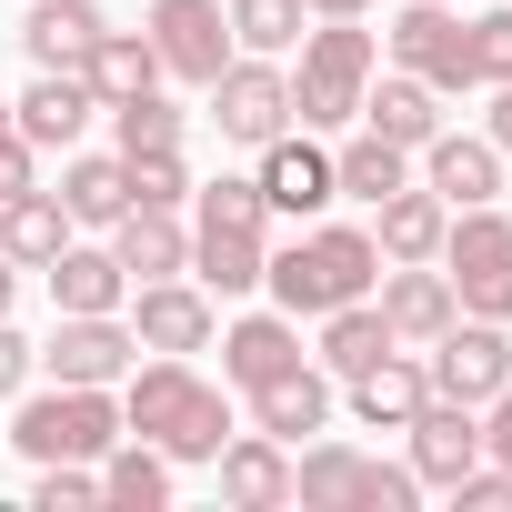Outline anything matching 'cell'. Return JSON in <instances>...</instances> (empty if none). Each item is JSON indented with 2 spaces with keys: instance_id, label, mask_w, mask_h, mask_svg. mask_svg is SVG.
<instances>
[{
  "instance_id": "e0dca14e",
  "label": "cell",
  "mask_w": 512,
  "mask_h": 512,
  "mask_svg": "<svg viewBox=\"0 0 512 512\" xmlns=\"http://www.w3.org/2000/svg\"><path fill=\"white\" fill-rule=\"evenodd\" d=\"M352 121L382 131V141H402V151H422V141L442 131V91L412 81V71H382V81H362V111H352Z\"/></svg>"
},
{
  "instance_id": "ac0fdd59",
  "label": "cell",
  "mask_w": 512,
  "mask_h": 512,
  "mask_svg": "<svg viewBox=\"0 0 512 512\" xmlns=\"http://www.w3.org/2000/svg\"><path fill=\"white\" fill-rule=\"evenodd\" d=\"M372 211H382V231H372L382 262H442V231H452V201H442V191L402 181V191H392V201H372Z\"/></svg>"
},
{
  "instance_id": "e575fe53",
  "label": "cell",
  "mask_w": 512,
  "mask_h": 512,
  "mask_svg": "<svg viewBox=\"0 0 512 512\" xmlns=\"http://www.w3.org/2000/svg\"><path fill=\"white\" fill-rule=\"evenodd\" d=\"M121 171H131V201H151V211H181V201H191L181 141H161V151H121Z\"/></svg>"
},
{
  "instance_id": "7bdbcfd3",
  "label": "cell",
  "mask_w": 512,
  "mask_h": 512,
  "mask_svg": "<svg viewBox=\"0 0 512 512\" xmlns=\"http://www.w3.org/2000/svg\"><path fill=\"white\" fill-rule=\"evenodd\" d=\"M11 191H31V141L0 131V201H11Z\"/></svg>"
},
{
  "instance_id": "30bf717a",
  "label": "cell",
  "mask_w": 512,
  "mask_h": 512,
  "mask_svg": "<svg viewBox=\"0 0 512 512\" xmlns=\"http://www.w3.org/2000/svg\"><path fill=\"white\" fill-rule=\"evenodd\" d=\"M211 121H221V141H241V151H262V141H282L292 131V81L251 51V61H231L221 81H211Z\"/></svg>"
},
{
  "instance_id": "3957f363",
  "label": "cell",
  "mask_w": 512,
  "mask_h": 512,
  "mask_svg": "<svg viewBox=\"0 0 512 512\" xmlns=\"http://www.w3.org/2000/svg\"><path fill=\"white\" fill-rule=\"evenodd\" d=\"M262 282L282 292V312L302 322H322V312H342V302H372V282H382V251H372V231H342V221H322V231H302L292 251H272L262 262Z\"/></svg>"
},
{
  "instance_id": "277c9868",
  "label": "cell",
  "mask_w": 512,
  "mask_h": 512,
  "mask_svg": "<svg viewBox=\"0 0 512 512\" xmlns=\"http://www.w3.org/2000/svg\"><path fill=\"white\" fill-rule=\"evenodd\" d=\"M372 61H382V41H372L362 21H322V31L302 41L292 121H302V131H342V121L362 111V81H372Z\"/></svg>"
},
{
  "instance_id": "7402d4cb",
  "label": "cell",
  "mask_w": 512,
  "mask_h": 512,
  "mask_svg": "<svg viewBox=\"0 0 512 512\" xmlns=\"http://www.w3.org/2000/svg\"><path fill=\"white\" fill-rule=\"evenodd\" d=\"M211 462H221V492H231L241 512H282V502H292V462H282L272 432H231Z\"/></svg>"
},
{
  "instance_id": "1f68e13d",
  "label": "cell",
  "mask_w": 512,
  "mask_h": 512,
  "mask_svg": "<svg viewBox=\"0 0 512 512\" xmlns=\"http://www.w3.org/2000/svg\"><path fill=\"white\" fill-rule=\"evenodd\" d=\"M61 211H71L81 231H111V221L131 211V171H121V161H91V151H81V161L61 171Z\"/></svg>"
},
{
  "instance_id": "d4e9b609",
  "label": "cell",
  "mask_w": 512,
  "mask_h": 512,
  "mask_svg": "<svg viewBox=\"0 0 512 512\" xmlns=\"http://www.w3.org/2000/svg\"><path fill=\"white\" fill-rule=\"evenodd\" d=\"M81 81H91V101H101V111H121V101L161 91V51H151V31H101V41H91V61H81Z\"/></svg>"
},
{
  "instance_id": "44dd1931",
  "label": "cell",
  "mask_w": 512,
  "mask_h": 512,
  "mask_svg": "<svg viewBox=\"0 0 512 512\" xmlns=\"http://www.w3.org/2000/svg\"><path fill=\"white\" fill-rule=\"evenodd\" d=\"M302 362V332H292V312H251V322H231L221 332V382H241V392H262L272 372H292Z\"/></svg>"
},
{
  "instance_id": "f546056e",
  "label": "cell",
  "mask_w": 512,
  "mask_h": 512,
  "mask_svg": "<svg viewBox=\"0 0 512 512\" xmlns=\"http://www.w3.org/2000/svg\"><path fill=\"white\" fill-rule=\"evenodd\" d=\"M402 181H412V151L382 141V131H362V141L332 151V191H352V201H392Z\"/></svg>"
},
{
  "instance_id": "52a82bcc",
  "label": "cell",
  "mask_w": 512,
  "mask_h": 512,
  "mask_svg": "<svg viewBox=\"0 0 512 512\" xmlns=\"http://www.w3.org/2000/svg\"><path fill=\"white\" fill-rule=\"evenodd\" d=\"M382 51H392V71H412L432 91H482L472 81V31L452 21V0H412V11L382 31Z\"/></svg>"
},
{
  "instance_id": "9c48e42d",
  "label": "cell",
  "mask_w": 512,
  "mask_h": 512,
  "mask_svg": "<svg viewBox=\"0 0 512 512\" xmlns=\"http://www.w3.org/2000/svg\"><path fill=\"white\" fill-rule=\"evenodd\" d=\"M422 372H432L442 402H472V412H482V402L512 382V342H502V322H462V312H452V322L432 332V362H422Z\"/></svg>"
},
{
  "instance_id": "603a6c76",
  "label": "cell",
  "mask_w": 512,
  "mask_h": 512,
  "mask_svg": "<svg viewBox=\"0 0 512 512\" xmlns=\"http://www.w3.org/2000/svg\"><path fill=\"white\" fill-rule=\"evenodd\" d=\"M41 272H51V312H121V302H131L121 251H81V241H61Z\"/></svg>"
},
{
  "instance_id": "60d3db41",
  "label": "cell",
  "mask_w": 512,
  "mask_h": 512,
  "mask_svg": "<svg viewBox=\"0 0 512 512\" xmlns=\"http://www.w3.org/2000/svg\"><path fill=\"white\" fill-rule=\"evenodd\" d=\"M482 462H502L512 472V382L492 392V412H482Z\"/></svg>"
},
{
  "instance_id": "484cf974",
  "label": "cell",
  "mask_w": 512,
  "mask_h": 512,
  "mask_svg": "<svg viewBox=\"0 0 512 512\" xmlns=\"http://www.w3.org/2000/svg\"><path fill=\"white\" fill-rule=\"evenodd\" d=\"M101 31H111V21L91 11V0H31V21H21V51H31L41 71H81Z\"/></svg>"
},
{
  "instance_id": "f1b7e54d",
  "label": "cell",
  "mask_w": 512,
  "mask_h": 512,
  "mask_svg": "<svg viewBox=\"0 0 512 512\" xmlns=\"http://www.w3.org/2000/svg\"><path fill=\"white\" fill-rule=\"evenodd\" d=\"M61 241H71V211H61V191H11V201H0V251H11L21 272H41Z\"/></svg>"
},
{
  "instance_id": "ba28073f",
  "label": "cell",
  "mask_w": 512,
  "mask_h": 512,
  "mask_svg": "<svg viewBox=\"0 0 512 512\" xmlns=\"http://www.w3.org/2000/svg\"><path fill=\"white\" fill-rule=\"evenodd\" d=\"M151 51H161V81H221L231 71V11L221 0H151Z\"/></svg>"
},
{
  "instance_id": "f35d334b",
  "label": "cell",
  "mask_w": 512,
  "mask_h": 512,
  "mask_svg": "<svg viewBox=\"0 0 512 512\" xmlns=\"http://www.w3.org/2000/svg\"><path fill=\"white\" fill-rule=\"evenodd\" d=\"M462 31H472V81H512V11H482Z\"/></svg>"
},
{
  "instance_id": "d6a6232c",
  "label": "cell",
  "mask_w": 512,
  "mask_h": 512,
  "mask_svg": "<svg viewBox=\"0 0 512 512\" xmlns=\"http://www.w3.org/2000/svg\"><path fill=\"white\" fill-rule=\"evenodd\" d=\"M362 462H372V452H352V442H312V452L292 462V502H312V512H342V502L362 492Z\"/></svg>"
},
{
  "instance_id": "74e56055",
  "label": "cell",
  "mask_w": 512,
  "mask_h": 512,
  "mask_svg": "<svg viewBox=\"0 0 512 512\" xmlns=\"http://www.w3.org/2000/svg\"><path fill=\"white\" fill-rule=\"evenodd\" d=\"M412 492H422V472H402V462H362L352 512H412Z\"/></svg>"
},
{
  "instance_id": "6da1fadb",
  "label": "cell",
  "mask_w": 512,
  "mask_h": 512,
  "mask_svg": "<svg viewBox=\"0 0 512 512\" xmlns=\"http://www.w3.org/2000/svg\"><path fill=\"white\" fill-rule=\"evenodd\" d=\"M121 432H141L151 452H171V462H211L221 442H231V402L191 372V362H151V372H131V392H121Z\"/></svg>"
},
{
  "instance_id": "d6986e66",
  "label": "cell",
  "mask_w": 512,
  "mask_h": 512,
  "mask_svg": "<svg viewBox=\"0 0 512 512\" xmlns=\"http://www.w3.org/2000/svg\"><path fill=\"white\" fill-rule=\"evenodd\" d=\"M422 191H442L452 211H472V201L502 191V151L492 141H462V131H432L422 141Z\"/></svg>"
},
{
  "instance_id": "4316f807",
  "label": "cell",
  "mask_w": 512,
  "mask_h": 512,
  "mask_svg": "<svg viewBox=\"0 0 512 512\" xmlns=\"http://www.w3.org/2000/svg\"><path fill=\"white\" fill-rule=\"evenodd\" d=\"M422 402H432V372H422V362H402V342H392L372 372H352V412H362L372 432H402Z\"/></svg>"
},
{
  "instance_id": "836d02e7",
  "label": "cell",
  "mask_w": 512,
  "mask_h": 512,
  "mask_svg": "<svg viewBox=\"0 0 512 512\" xmlns=\"http://www.w3.org/2000/svg\"><path fill=\"white\" fill-rule=\"evenodd\" d=\"M302 21H312L302 0H231V41H241V51H262V61H272V51H292V41H302Z\"/></svg>"
},
{
  "instance_id": "8992f818",
  "label": "cell",
  "mask_w": 512,
  "mask_h": 512,
  "mask_svg": "<svg viewBox=\"0 0 512 512\" xmlns=\"http://www.w3.org/2000/svg\"><path fill=\"white\" fill-rule=\"evenodd\" d=\"M442 282H452V302H462L472 322H512V221H502L492 201L452 211V231H442Z\"/></svg>"
},
{
  "instance_id": "8d00e7d4",
  "label": "cell",
  "mask_w": 512,
  "mask_h": 512,
  "mask_svg": "<svg viewBox=\"0 0 512 512\" xmlns=\"http://www.w3.org/2000/svg\"><path fill=\"white\" fill-rule=\"evenodd\" d=\"M41 512H91L101 502V472L91 462H41V492H31Z\"/></svg>"
},
{
  "instance_id": "7dc6e473",
  "label": "cell",
  "mask_w": 512,
  "mask_h": 512,
  "mask_svg": "<svg viewBox=\"0 0 512 512\" xmlns=\"http://www.w3.org/2000/svg\"><path fill=\"white\" fill-rule=\"evenodd\" d=\"M0 131H11V101H0Z\"/></svg>"
},
{
  "instance_id": "5b68a950",
  "label": "cell",
  "mask_w": 512,
  "mask_h": 512,
  "mask_svg": "<svg viewBox=\"0 0 512 512\" xmlns=\"http://www.w3.org/2000/svg\"><path fill=\"white\" fill-rule=\"evenodd\" d=\"M11 442H21L31 462H101V452L121 442V402H111V382L31 392V402H21V422H11Z\"/></svg>"
},
{
  "instance_id": "7c38bea8",
  "label": "cell",
  "mask_w": 512,
  "mask_h": 512,
  "mask_svg": "<svg viewBox=\"0 0 512 512\" xmlns=\"http://www.w3.org/2000/svg\"><path fill=\"white\" fill-rule=\"evenodd\" d=\"M131 352H141V342H131V322H121V312H61V332H51V352H41V362H51L61 382H121V372H131Z\"/></svg>"
},
{
  "instance_id": "cb8c5ba5",
  "label": "cell",
  "mask_w": 512,
  "mask_h": 512,
  "mask_svg": "<svg viewBox=\"0 0 512 512\" xmlns=\"http://www.w3.org/2000/svg\"><path fill=\"white\" fill-rule=\"evenodd\" d=\"M251 412H262V432H272V442H312V432L332 422V372L292 362V372H272L262 392H251Z\"/></svg>"
},
{
  "instance_id": "ffe728a7",
  "label": "cell",
  "mask_w": 512,
  "mask_h": 512,
  "mask_svg": "<svg viewBox=\"0 0 512 512\" xmlns=\"http://www.w3.org/2000/svg\"><path fill=\"white\" fill-rule=\"evenodd\" d=\"M372 292H382L372 312L392 322V342H432V332H442V322L462 312V302H452V282H442V272H422V262H392V272H382Z\"/></svg>"
},
{
  "instance_id": "7a4b0ae2",
  "label": "cell",
  "mask_w": 512,
  "mask_h": 512,
  "mask_svg": "<svg viewBox=\"0 0 512 512\" xmlns=\"http://www.w3.org/2000/svg\"><path fill=\"white\" fill-rule=\"evenodd\" d=\"M191 201H201V221H191V282L201 292H262V262H272V201H262V181H201Z\"/></svg>"
},
{
  "instance_id": "ab89813d",
  "label": "cell",
  "mask_w": 512,
  "mask_h": 512,
  "mask_svg": "<svg viewBox=\"0 0 512 512\" xmlns=\"http://www.w3.org/2000/svg\"><path fill=\"white\" fill-rule=\"evenodd\" d=\"M452 502H462V512H512V472H502V462H472V472L452 482Z\"/></svg>"
},
{
  "instance_id": "4fadbf2b",
  "label": "cell",
  "mask_w": 512,
  "mask_h": 512,
  "mask_svg": "<svg viewBox=\"0 0 512 512\" xmlns=\"http://www.w3.org/2000/svg\"><path fill=\"white\" fill-rule=\"evenodd\" d=\"M402 432H412V472H422V482H442V492L482 462V412H472V402H442V392H432Z\"/></svg>"
},
{
  "instance_id": "2e32d148",
  "label": "cell",
  "mask_w": 512,
  "mask_h": 512,
  "mask_svg": "<svg viewBox=\"0 0 512 512\" xmlns=\"http://www.w3.org/2000/svg\"><path fill=\"white\" fill-rule=\"evenodd\" d=\"M251 181H262V201L292 211V221H312L322 201H342V191H332V151H312V141H292V131L262 141V171H251Z\"/></svg>"
},
{
  "instance_id": "8fae6325",
  "label": "cell",
  "mask_w": 512,
  "mask_h": 512,
  "mask_svg": "<svg viewBox=\"0 0 512 512\" xmlns=\"http://www.w3.org/2000/svg\"><path fill=\"white\" fill-rule=\"evenodd\" d=\"M131 342L141 352H171V362H191L201 342H211V292L201 282H141V302H131Z\"/></svg>"
},
{
  "instance_id": "83f0119b",
  "label": "cell",
  "mask_w": 512,
  "mask_h": 512,
  "mask_svg": "<svg viewBox=\"0 0 512 512\" xmlns=\"http://www.w3.org/2000/svg\"><path fill=\"white\" fill-rule=\"evenodd\" d=\"M101 502H111V512H161V502H171V452H151L141 432H121V442L101 452Z\"/></svg>"
},
{
  "instance_id": "ee69618b",
  "label": "cell",
  "mask_w": 512,
  "mask_h": 512,
  "mask_svg": "<svg viewBox=\"0 0 512 512\" xmlns=\"http://www.w3.org/2000/svg\"><path fill=\"white\" fill-rule=\"evenodd\" d=\"M492 151H512V81H492V131H482Z\"/></svg>"
},
{
  "instance_id": "bcb514c9",
  "label": "cell",
  "mask_w": 512,
  "mask_h": 512,
  "mask_svg": "<svg viewBox=\"0 0 512 512\" xmlns=\"http://www.w3.org/2000/svg\"><path fill=\"white\" fill-rule=\"evenodd\" d=\"M11 292H21V262H11V251H0V322H11Z\"/></svg>"
},
{
  "instance_id": "9a60e30c",
  "label": "cell",
  "mask_w": 512,
  "mask_h": 512,
  "mask_svg": "<svg viewBox=\"0 0 512 512\" xmlns=\"http://www.w3.org/2000/svg\"><path fill=\"white\" fill-rule=\"evenodd\" d=\"M111 251H121L131 292H141V282H171V272H191V231H181V211H151V201H131V211L111 221Z\"/></svg>"
},
{
  "instance_id": "5bb4252c",
  "label": "cell",
  "mask_w": 512,
  "mask_h": 512,
  "mask_svg": "<svg viewBox=\"0 0 512 512\" xmlns=\"http://www.w3.org/2000/svg\"><path fill=\"white\" fill-rule=\"evenodd\" d=\"M91 111H101V101H91V81H81V71H41V81L11 101V131H21L31 151H71V141L91 131Z\"/></svg>"
},
{
  "instance_id": "4dcf8cb0",
  "label": "cell",
  "mask_w": 512,
  "mask_h": 512,
  "mask_svg": "<svg viewBox=\"0 0 512 512\" xmlns=\"http://www.w3.org/2000/svg\"><path fill=\"white\" fill-rule=\"evenodd\" d=\"M382 352H392V322H382L372 302H342V312H322V372H332V382L372 372Z\"/></svg>"
},
{
  "instance_id": "b9f144b4",
  "label": "cell",
  "mask_w": 512,
  "mask_h": 512,
  "mask_svg": "<svg viewBox=\"0 0 512 512\" xmlns=\"http://www.w3.org/2000/svg\"><path fill=\"white\" fill-rule=\"evenodd\" d=\"M31 362H41V352H31V342H21L11 322H0V402H11V392L31 382Z\"/></svg>"
},
{
  "instance_id": "f6af8a7d",
  "label": "cell",
  "mask_w": 512,
  "mask_h": 512,
  "mask_svg": "<svg viewBox=\"0 0 512 512\" xmlns=\"http://www.w3.org/2000/svg\"><path fill=\"white\" fill-rule=\"evenodd\" d=\"M302 11H312V21H362L372 0H302Z\"/></svg>"
},
{
  "instance_id": "d590c367",
  "label": "cell",
  "mask_w": 512,
  "mask_h": 512,
  "mask_svg": "<svg viewBox=\"0 0 512 512\" xmlns=\"http://www.w3.org/2000/svg\"><path fill=\"white\" fill-rule=\"evenodd\" d=\"M111 121H121V151H161V141H181V111H171L161 91H141V101H121Z\"/></svg>"
}]
</instances>
